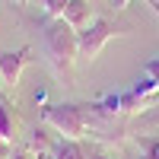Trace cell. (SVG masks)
<instances>
[{
  "label": "cell",
  "mask_w": 159,
  "mask_h": 159,
  "mask_svg": "<svg viewBox=\"0 0 159 159\" xmlns=\"http://www.w3.org/2000/svg\"><path fill=\"white\" fill-rule=\"evenodd\" d=\"M42 51H45L48 64L54 67V73H67L73 67V61L80 57V51H76V29L64 16L48 19L42 25Z\"/></svg>",
  "instance_id": "6da1fadb"
},
{
  "label": "cell",
  "mask_w": 159,
  "mask_h": 159,
  "mask_svg": "<svg viewBox=\"0 0 159 159\" xmlns=\"http://www.w3.org/2000/svg\"><path fill=\"white\" fill-rule=\"evenodd\" d=\"M42 121L64 134L67 140H80L86 134L89 124V105H73V102H61V105H45L42 108Z\"/></svg>",
  "instance_id": "7a4b0ae2"
},
{
  "label": "cell",
  "mask_w": 159,
  "mask_h": 159,
  "mask_svg": "<svg viewBox=\"0 0 159 159\" xmlns=\"http://www.w3.org/2000/svg\"><path fill=\"white\" fill-rule=\"evenodd\" d=\"M118 35V29L108 22V19H92L83 32H76V51H80V57H99L102 54V48L111 42V38Z\"/></svg>",
  "instance_id": "3957f363"
},
{
  "label": "cell",
  "mask_w": 159,
  "mask_h": 159,
  "mask_svg": "<svg viewBox=\"0 0 159 159\" xmlns=\"http://www.w3.org/2000/svg\"><path fill=\"white\" fill-rule=\"evenodd\" d=\"M32 61V48L22 45L16 51H0V83H3L7 89H16L19 86V73L22 67Z\"/></svg>",
  "instance_id": "277c9868"
},
{
  "label": "cell",
  "mask_w": 159,
  "mask_h": 159,
  "mask_svg": "<svg viewBox=\"0 0 159 159\" xmlns=\"http://www.w3.org/2000/svg\"><path fill=\"white\" fill-rule=\"evenodd\" d=\"M64 19H67L76 32H83L86 25L96 19V13H92V0H67V7H64Z\"/></svg>",
  "instance_id": "5b68a950"
},
{
  "label": "cell",
  "mask_w": 159,
  "mask_h": 159,
  "mask_svg": "<svg viewBox=\"0 0 159 159\" xmlns=\"http://www.w3.org/2000/svg\"><path fill=\"white\" fill-rule=\"evenodd\" d=\"M13 140H16V115L7 105V99H0V143L13 147Z\"/></svg>",
  "instance_id": "8992f818"
},
{
  "label": "cell",
  "mask_w": 159,
  "mask_h": 159,
  "mask_svg": "<svg viewBox=\"0 0 159 159\" xmlns=\"http://www.w3.org/2000/svg\"><path fill=\"white\" fill-rule=\"evenodd\" d=\"M29 153H38V159L54 153V147H51V140H48V134H45V127H35V130H32V137H29Z\"/></svg>",
  "instance_id": "52a82bcc"
},
{
  "label": "cell",
  "mask_w": 159,
  "mask_h": 159,
  "mask_svg": "<svg viewBox=\"0 0 159 159\" xmlns=\"http://www.w3.org/2000/svg\"><path fill=\"white\" fill-rule=\"evenodd\" d=\"M54 159H86V150L80 147L76 140H67V137H64L61 143H54Z\"/></svg>",
  "instance_id": "ba28073f"
},
{
  "label": "cell",
  "mask_w": 159,
  "mask_h": 159,
  "mask_svg": "<svg viewBox=\"0 0 159 159\" xmlns=\"http://www.w3.org/2000/svg\"><path fill=\"white\" fill-rule=\"evenodd\" d=\"M42 3H45L48 19H57V16H64V7H67V0H42Z\"/></svg>",
  "instance_id": "9c48e42d"
},
{
  "label": "cell",
  "mask_w": 159,
  "mask_h": 159,
  "mask_svg": "<svg viewBox=\"0 0 159 159\" xmlns=\"http://www.w3.org/2000/svg\"><path fill=\"white\" fill-rule=\"evenodd\" d=\"M140 150L147 153V159H159V137H143Z\"/></svg>",
  "instance_id": "30bf717a"
},
{
  "label": "cell",
  "mask_w": 159,
  "mask_h": 159,
  "mask_svg": "<svg viewBox=\"0 0 159 159\" xmlns=\"http://www.w3.org/2000/svg\"><path fill=\"white\" fill-rule=\"evenodd\" d=\"M143 76H150L153 83L159 86V57H153V61H147V67H143Z\"/></svg>",
  "instance_id": "8fae6325"
},
{
  "label": "cell",
  "mask_w": 159,
  "mask_h": 159,
  "mask_svg": "<svg viewBox=\"0 0 159 159\" xmlns=\"http://www.w3.org/2000/svg\"><path fill=\"white\" fill-rule=\"evenodd\" d=\"M111 3H115V7H127V3H130V0H111ZM150 3L156 7V0H150ZM156 10H159V7H156Z\"/></svg>",
  "instance_id": "7c38bea8"
},
{
  "label": "cell",
  "mask_w": 159,
  "mask_h": 159,
  "mask_svg": "<svg viewBox=\"0 0 159 159\" xmlns=\"http://www.w3.org/2000/svg\"><path fill=\"white\" fill-rule=\"evenodd\" d=\"M10 159H32V153H10Z\"/></svg>",
  "instance_id": "4fadbf2b"
},
{
  "label": "cell",
  "mask_w": 159,
  "mask_h": 159,
  "mask_svg": "<svg viewBox=\"0 0 159 159\" xmlns=\"http://www.w3.org/2000/svg\"><path fill=\"white\" fill-rule=\"evenodd\" d=\"M86 159H108L105 153H86Z\"/></svg>",
  "instance_id": "5bb4252c"
},
{
  "label": "cell",
  "mask_w": 159,
  "mask_h": 159,
  "mask_svg": "<svg viewBox=\"0 0 159 159\" xmlns=\"http://www.w3.org/2000/svg\"><path fill=\"white\" fill-rule=\"evenodd\" d=\"M13 3H19V7H25V3H32V0H13Z\"/></svg>",
  "instance_id": "9a60e30c"
},
{
  "label": "cell",
  "mask_w": 159,
  "mask_h": 159,
  "mask_svg": "<svg viewBox=\"0 0 159 159\" xmlns=\"http://www.w3.org/2000/svg\"><path fill=\"white\" fill-rule=\"evenodd\" d=\"M42 159H54V153H51V156H42Z\"/></svg>",
  "instance_id": "2e32d148"
},
{
  "label": "cell",
  "mask_w": 159,
  "mask_h": 159,
  "mask_svg": "<svg viewBox=\"0 0 159 159\" xmlns=\"http://www.w3.org/2000/svg\"><path fill=\"white\" fill-rule=\"evenodd\" d=\"M0 89H3V83H0Z\"/></svg>",
  "instance_id": "e0dca14e"
}]
</instances>
